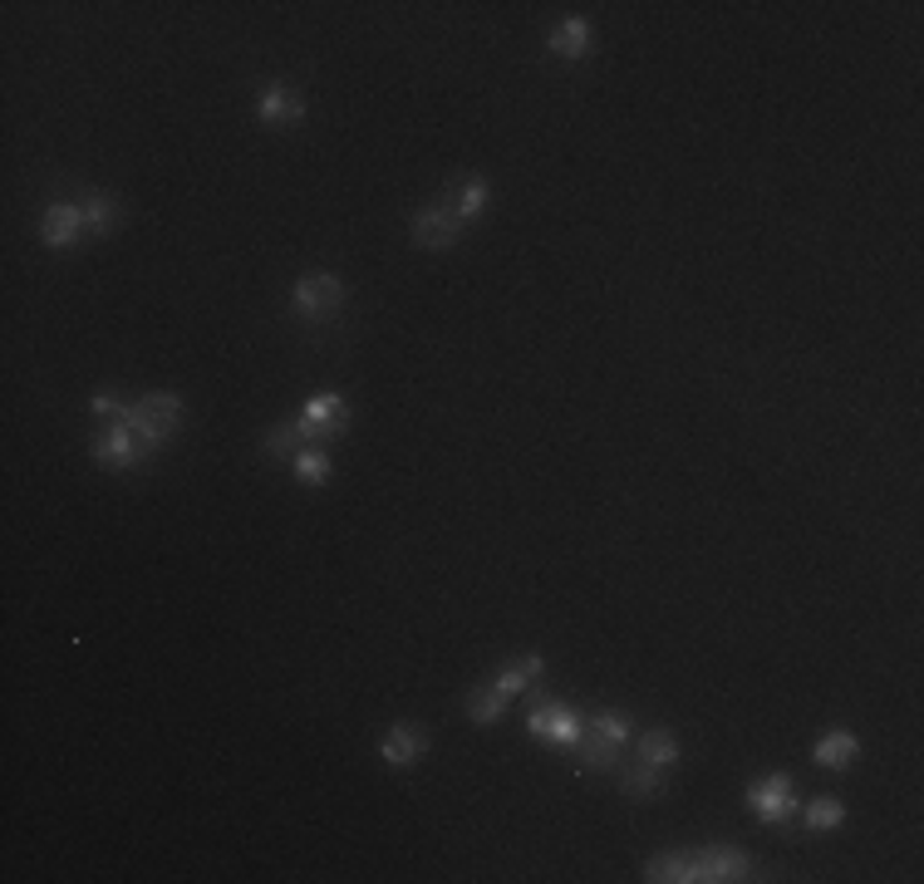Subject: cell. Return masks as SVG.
<instances>
[{
	"label": "cell",
	"instance_id": "obj_26",
	"mask_svg": "<svg viewBox=\"0 0 924 884\" xmlns=\"http://www.w3.org/2000/svg\"><path fill=\"white\" fill-rule=\"evenodd\" d=\"M123 408H129V404H123L119 394H94V413H99V418H123Z\"/></svg>",
	"mask_w": 924,
	"mask_h": 884
},
{
	"label": "cell",
	"instance_id": "obj_4",
	"mask_svg": "<svg viewBox=\"0 0 924 884\" xmlns=\"http://www.w3.org/2000/svg\"><path fill=\"white\" fill-rule=\"evenodd\" d=\"M748 810L758 820H768V826H787V820L796 816V796H792V776L787 772H772L762 776V782L748 786Z\"/></svg>",
	"mask_w": 924,
	"mask_h": 884
},
{
	"label": "cell",
	"instance_id": "obj_19",
	"mask_svg": "<svg viewBox=\"0 0 924 884\" xmlns=\"http://www.w3.org/2000/svg\"><path fill=\"white\" fill-rule=\"evenodd\" d=\"M468 718L472 722H482V728H487V722H497L502 712H507V693L497 688V683H482V688H468Z\"/></svg>",
	"mask_w": 924,
	"mask_h": 884
},
{
	"label": "cell",
	"instance_id": "obj_14",
	"mask_svg": "<svg viewBox=\"0 0 924 884\" xmlns=\"http://www.w3.org/2000/svg\"><path fill=\"white\" fill-rule=\"evenodd\" d=\"M79 212H84V231H89V236H109V231L119 226V217H123L119 212V197L99 192V187L79 197Z\"/></svg>",
	"mask_w": 924,
	"mask_h": 884
},
{
	"label": "cell",
	"instance_id": "obj_3",
	"mask_svg": "<svg viewBox=\"0 0 924 884\" xmlns=\"http://www.w3.org/2000/svg\"><path fill=\"white\" fill-rule=\"evenodd\" d=\"M581 712L561 698H541L531 703V718H527V732L531 737H546V742H561V747H575L581 742Z\"/></svg>",
	"mask_w": 924,
	"mask_h": 884
},
{
	"label": "cell",
	"instance_id": "obj_1",
	"mask_svg": "<svg viewBox=\"0 0 924 884\" xmlns=\"http://www.w3.org/2000/svg\"><path fill=\"white\" fill-rule=\"evenodd\" d=\"M123 423H129L133 433L157 452V447H163V438H173V428L183 423V398H177V394H148V398H139V404L123 408Z\"/></svg>",
	"mask_w": 924,
	"mask_h": 884
},
{
	"label": "cell",
	"instance_id": "obj_21",
	"mask_svg": "<svg viewBox=\"0 0 924 884\" xmlns=\"http://www.w3.org/2000/svg\"><path fill=\"white\" fill-rule=\"evenodd\" d=\"M541 673H546V659H541V654H527V659L507 663V668L497 673V688H502V693H507V698H512V693L531 688V678H541Z\"/></svg>",
	"mask_w": 924,
	"mask_h": 884
},
{
	"label": "cell",
	"instance_id": "obj_25",
	"mask_svg": "<svg viewBox=\"0 0 924 884\" xmlns=\"http://www.w3.org/2000/svg\"><path fill=\"white\" fill-rule=\"evenodd\" d=\"M846 820V806L836 802V796H816L812 810H806V826L812 830H836Z\"/></svg>",
	"mask_w": 924,
	"mask_h": 884
},
{
	"label": "cell",
	"instance_id": "obj_20",
	"mask_svg": "<svg viewBox=\"0 0 924 884\" xmlns=\"http://www.w3.org/2000/svg\"><path fill=\"white\" fill-rule=\"evenodd\" d=\"M639 762L674 766V762H679V737L669 732V728H649V732H639Z\"/></svg>",
	"mask_w": 924,
	"mask_h": 884
},
{
	"label": "cell",
	"instance_id": "obj_13",
	"mask_svg": "<svg viewBox=\"0 0 924 884\" xmlns=\"http://www.w3.org/2000/svg\"><path fill=\"white\" fill-rule=\"evenodd\" d=\"M619 786H625V796H635V802H654V796H664V766L635 756V762L619 766Z\"/></svg>",
	"mask_w": 924,
	"mask_h": 884
},
{
	"label": "cell",
	"instance_id": "obj_15",
	"mask_svg": "<svg viewBox=\"0 0 924 884\" xmlns=\"http://www.w3.org/2000/svg\"><path fill=\"white\" fill-rule=\"evenodd\" d=\"M306 442H315L306 418H286V423H276L266 438H261V452H266V457H296Z\"/></svg>",
	"mask_w": 924,
	"mask_h": 884
},
{
	"label": "cell",
	"instance_id": "obj_12",
	"mask_svg": "<svg viewBox=\"0 0 924 884\" xmlns=\"http://www.w3.org/2000/svg\"><path fill=\"white\" fill-rule=\"evenodd\" d=\"M487 183H482V177H458V183H448L443 187V197H438V202L448 207V212H453L462 226H468V221H477L482 217V207H487Z\"/></svg>",
	"mask_w": 924,
	"mask_h": 884
},
{
	"label": "cell",
	"instance_id": "obj_17",
	"mask_svg": "<svg viewBox=\"0 0 924 884\" xmlns=\"http://www.w3.org/2000/svg\"><path fill=\"white\" fill-rule=\"evenodd\" d=\"M812 756H816V766H826V772H842V766H850L860 756V742L850 732H826Z\"/></svg>",
	"mask_w": 924,
	"mask_h": 884
},
{
	"label": "cell",
	"instance_id": "obj_22",
	"mask_svg": "<svg viewBox=\"0 0 924 884\" xmlns=\"http://www.w3.org/2000/svg\"><path fill=\"white\" fill-rule=\"evenodd\" d=\"M585 728H591L595 737H605V742L625 747L629 732H635V722H629V712H619V708H601V712H591V718H585Z\"/></svg>",
	"mask_w": 924,
	"mask_h": 884
},
{
	"label": "cell",
	"instance_id": "obj_23",
	"mask_svg": "<svg viewBox=\"0 0 924 884\" xmlns=\"http://www.w3.org/2000/svg\"><path fill=\"white\" fill-rule=\"evenodd\" d=\"M645 880H654V884H689V855H654L645 865Z\"/></svg>",
	"mask_w": 924,
	"mask_h": 884
},
{
	"label": "cell",
	"instance_id": "obj_7",
	"mask_svg": "<svg viewBox=\"0 0 924 884\" xmlns=\"http://www.w3.org/2000/svg\"><path fill=\"white\" fill-rule=\"evenodd\" d=\"M256 113H261V123L280 129V123L306 119V99L296 93V84L271 79V84H261V93H256Z\"/></svg>",
	"mask_w": 924,
	"mask_h": 884
},
{
	"label": "cell",
	"instance_id": "obj_10",
	"mask_svg": "<svg viewBox=\"0 0 924 884\" xmlns=\"http://www.w3.org/2000/svg\"><path fill=\"white\" fill-rule=\"evenodd\" d=\"M428 752V732L414 728V722H394L384 737H380V756L384 766H414L418 756Z\"/></svg>",
	"mask_w": 924,
	"mask_h": 884
},
{
	"label": "cell",
	"instance_id": "obj_16",
	"mask_svg": "<svg viewBox=\"0 0 924 884\" xmlns=\"http://www.w3.org/2000/svg\"><path fill=\"white\" fill-rule=\"evenodd\" d=\"M551 49L556 59H585L591 55V25L585 20H561V25L551 30Z\"/></svg>",
	"mask_w": 924,
	"mask_h": 884
},
{
	"label": "cell",
	"instance_id": "obj_2",
	"mask_svg": "<svg viewBox=\"0 0 924 884\" xmlns=\"http://www.w3.org/2000/svg\"><path fill=\"white\" fill-rule=\"evenodd\" d=\"M290 300H296V314H306V320L320 324L350 300V286H344L340 276H330V270H315V276L296 280V295H290Z\"/></svg>",
	"mask_w": 924,
	"mask_h": 884
},
{
	"label": "cell",
	"instance_id": "obj_24",
	"mask_svg": "<svg viewBox=\"0 0 924 884\" xmlns=\"http://www.w3.org/2000/svg\"><path fill=\"white\" fill-rule=\"evenodd\" d=\"M296 477H300V482H310V487L330 482V452H320V447H300V452H296Z\"/></svg>",
	"mask_w": 924,
	"mask_h": 884
},
{
	"label": "cell",
	"instance_id": "obj_11",
	"mask_svg": "<svg viewBox=\"0 0 924 884\" xmlns=\"http://www.w3.org/2000/svg\"><path fill=\"white\" fill-rule=\"evenodd\" d=\"M306 428H310V438L315 442H324V438H334L344 423H350V408H344V398L340 394H315L306 398Z\"/></svg>",
	"mask_w": 924,
	"mask_h": 884
},
{
	"label": "cell",
	"instance_id": "obj_5",
	"mask_svg": "<svg viewBox=\"0 0 924 884\" xmlns=\"http://www.w3.org/2000/svg\"><path fill=\"white\" fill-rule=\"evenodd\" d=\"M752 860L733 846H708L689 855V884H728V880H752Z\"/></svg>",
	"mask_w": 924,
	"mask_h": 884
},
{
	"label": "cell",
	"instance_id": "obj_6",
	"mask_svg": "<svg viewBox=\"0 0 924 884\" xmlns=\"http://www.w3.org/2000/svg\"><path fill=\"white\" fill-rule=\"evenodd\" d=\"M148 442H143L139 433H133L129 423H123V418H113L109 428H103L99 438H94V457L103 462V467H133V462H143L148 457Z\"/></svg>",
	"mask_w": 924,
	"mask_h": 884
},
{
	"label": "cell",
	"instance_id": "obj_9",
	"mask_svg": "<svg viewBox=\"0 0 924 884\" xmlns=\"http://www.w3.org/2000/svg\"><path fill=\"white\" fill-rule=\"evenodd\" d=\"M40 236H45V246H55V251L75 246V241L84 236V212H79V202H50L45 217H40Z\"/></svg>",
	"mask_w": 924,
	"mask_h": 884
},
{
	"label": "cell",
	"instance_id": "obj_8",
	"mask_svg": "<svg viewBox=\"0 0 924 884\" xmlns=\"http://www.w3.org/2000/svg\"><path fill=\"white\" fill-rule=\"evenodd\" d=\"M458 231H462V221H458L453 212H448L443 202L418 207V212H414V241H418V246H428V251L453 246V241H458Z\"/></svg>",
	"mask_w": 924,
	"mask_h": 884
},
{
	"label": "cell",
	"instance_id": "obj_18",
	"mask_svg": "<svg viewBox=\"0 0 924 884\" xmlns=\"http://www.w3.org/2000/svg\"><path fill=\"white\" fill-rule=\"evenodd\" d=\"M575 752H581L585 772H619V747L605 742V737H595L591 728H581V742H575Z\"/></svg>",
	"mask_w": 924,
	"mask_h": 884
}]
</instances>
